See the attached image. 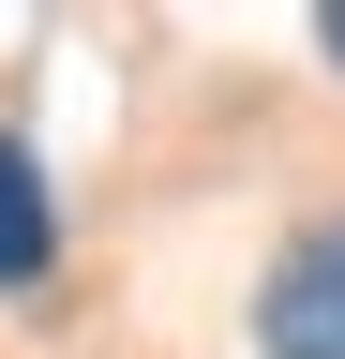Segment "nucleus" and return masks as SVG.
<instances>
[{
	"label": "nucleus",
	"instance_id": "nucleus-1",
	"mask_svg": "<svg viewBox=\"0 0 345 359\" xmlns=\"http://www.w3.org/2000/svg\"><path fill=\"white\" fill-rule=\"evenodd\" d=\"M255 344H271V359H345V210H315V224L271 255V285H255Z\"/></svg>",
	"mask_w": 345,
	"mask_h": 359
},
{
	"label": "nucleus",
	"instance_id": "nucleus-2",
	"mask_svg": "<svg viewBox=\"0 0 345 359\" xmlns=\"http://www.w3.org/2000/svg\"><path fill=\"white\" fill-rule=\"evenodd\" d=\"M60 269V195H46V165H30V135H0V285H46Z\"/></svg>",
	"mask_w": 345,
	"mask_h": 359
},
{
	"label": "nucleus",
	"instance_id": "nucleus-3",
	"mask_svg": "<svg viewBox=\"0 0 345 359\" xmlns=\"http://www.w3.org/2000/svg\"><path fill=\"white\" fill-rule=\"evenodd\" d=\"M315 45H330V60H345V0H330V15H315Z\"/></svg>",
	"mask_w": 345,
	"mask_h": 359
}]
</instances>
